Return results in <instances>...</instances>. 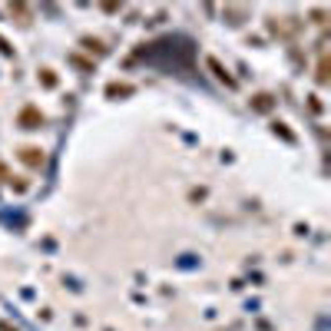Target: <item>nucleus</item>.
Listing matches in <instances>:
<instances>
[{"instance_id": "f03ea898", "label": "nucleus", "mask_w": 331, "mask_h": 331, "mask_svg": "<svg viewBox=\"0 0 331 331\" xmlns=\"http://www.w3.org/2000/svg\"><path fill=\"white\" fill-rule=\"evenodd\" d=\"M20 159L27 166H40V163H43V153H40V149H33V146H27V149H20Z\"/></svg>"}, {"instance_id": "7ed1b4c3", "label": "nucleus", "mask_w": 331, "mask_h": 331, "mask_svg": "<svg viewBox=\"0 0 331 331\" xmlns=\"http://www.w3.org/2000/svg\"><path fill=\"white\" fill-rule=\"evenodd\" d=\"M255 110L268 113V110H272V96H255Z\"/></svg>"}, {"instance_id": "f257e3e1", "label": "nucleus", "mask_w": 331, "mask_h": 331, "mask_svg": "<svg viewBox=\"0 0 331 331\" xmlns=\"http://www.w3.org/2000/svg\"><path fill=\"white\" fill-rule=\"evenodd\" d=\"M40 123H43V116H40L37 110H23L20 113V126H23V129H37Z\"/></svg>"}]
</instances>
